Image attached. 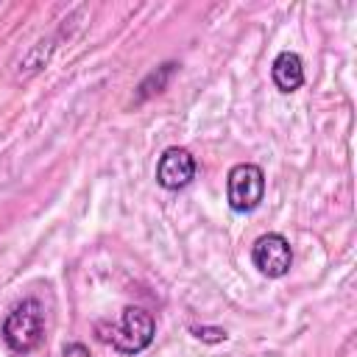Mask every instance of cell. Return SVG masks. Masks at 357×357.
<instances>
[{"mask_svg":"<svg viewBox=\"0 0 357 357\" xmlns=\"http://www.w3.org/2000/svg\"><path fill=\"white\" fill-rule=\"evenodd\" d=\"M61 357H92V354H89V349L84 343H67Z\"/></svg>","mask_w":357,"mask_h":357,"instance_id":"cell-9","label":"cell"},{"mask_svg":"<svg viewBox=\"0 0 357 357\" xmlns=\"http://www.w3.org/2000/svg\"><path fill=\"white\" fill-rule=\"evenodd\" d=\"M178 70V64L176 61H167V64H162V67H156L153 73H148V78L139 84V92H137V100H145V98H151V95H156V92H162L165 86H167V81L173 78V73Z\"/></svg>","mask_w":357,"mask_h":357,"instance_id":"cell-7","label":"cell"},{"mask_svg":"<svg viewBox=\"0 0 357 357\" xmlns=\"http://www.w3.org/2000/svg\"><path fill=\"white\" fill-rule=\"evenodd\" d=\"M265 195V173L259 165L240 162L226 176V201L234 212H251L262 204Z\"/></svg>","mask_w":357,"mask_h":357,"instance_id":"cell-3","label":"cell"},{"mask_svg":"<svg viewBox=\"0 0 357 357\" xmlns=\"http://www.w3.org/2000/svg\"><path fill=\"white\" fill-rule=\"evenodd\" d=\"M195 156L187 148L170 145L162 151L159 162H156V184L165 190H181L195 178Z\"/></svg>","mask_w":357,"mask_h":357,"instance_id":"cell-5","label":"cell"},{"mask_svg":"<svg viewBox=\"0 0 357 357\" xmlns=\"http://www.w3.org/2000/svg\"><path fill=\"white\" fill-rule=\"evenodd\" d=\"M3 343L14 354H28L33 351L42 337H45V310L36 298H22L20 304L11 307V312L3 321Z\"/></svg>","mask_w":357,"mask_h":357,"instance_id":"cell-2","label":"cell"},{"mask_svg":"<svg viewBox=\"0 0 357 357\" xmlns=\"http://www.w3.org/2000/svg\"><path fill=\"white\" fill-rule=\"evenodd\" d=\"M192 335L198 340H204V343H220V340H226V332L220 326H192Z\"/></svg>","mask_w":357,"mask_h":357,"instance_id":"cell-8","label":"cell"},{"mask_svg":"<svg viewBox=\"0 0 357 357\" xmlns=\"http://www.w3.org/2000/svg\"><path fill=\"white\" fill-rule=\"evenodd\" d=\"M251 262L259 273L271 276V279H279L290 271L293 265V248L287 243V237L276 234V231H268L262 237L254 240L251 245Z\"/></svg>","mask_w":357,"mask_h":357,"instance_id":"cell-4","label":"cell"},{"mask_svg":"<svg viewBox=\"0 0 357 357\" xmlns=\"http://www.w3.org/2000/svg\"><path fill=\"white\" fill-rule=\"evenodd\" d=\"M271 78L276 84L279 92L290 95L296 92L301 84H304V64H301V56L293 53V50H282L273 64H271Z\"/></svg>","mask_w":357,"mask_h":357,"instance_id":"cell-6","label":"cell"},{"mask_svg":"<svg viewBox=\"0 0 357 357\" xmlns=\"http://www.w3.org/2000/svg\"><path fill=\"white\" fill-rule=\"evenodd\" d=\"M95 335L100 343L117 349L120 354H139L142 349L151 346L156 335V321L145 307H123L120 318L112 321H98Z\"/></svg>","mask_w":357,"mask_h":357,"instance_id":"cell-1","label":"cell"}]
</instances>
